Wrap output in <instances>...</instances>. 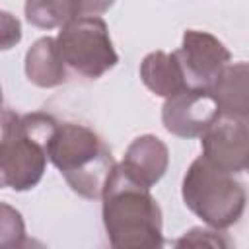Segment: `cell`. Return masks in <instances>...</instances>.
<instances>
[{
    "mask_svg": "<svg viewBox=\"0 0 249 249\" xmlns=\"http://www.w3.org/2000/svg\"><path fill=\"white\" fill-rule=\"evenodd\" d=\"M107 239L115 249H158L163 245V216L150 187L115 165L101 195Z\"/></svg>",
    "mask_w": 249,
    "mask_h": 249,
    "instance_id": "1",
    "label": "cell"
},
{
    "mask_svg": "<svg viewBox=\"0 0 249 249\" xmlns=\"http://www.w3.org/2000/svg\"><path fill=\"white\" fill-rule=\"evenodd\" d=\"M49 160L82 198H101L115 169L111 148L86 124L58 123L47 146Z\"/></svg>",
    "mask_w": 249,
    "mask_h": 249,
    "instance_id": "2",
    "label": "cell"
},
{
    "mask_svg": "<svg viewBox=\"0 0 249 249\" xmlns=\"http://www.w3.org/2000/svg\"><path fill=\"white\" fill-rule=\"evenodd\" d=\"M56 121L47 113L18 115L2 111L0 140V183L6 189L29 191L39 185L47 167V146Z\"/></svg>",
    "mask_w": 249,
    "mask_h": 249,
    "instance_id": "3",
    "label": "cell"
},
{
    "mask_svg": "<svg viewBox=\"0 0 249 249\" xmlns=\"http://www.w3.org/2000/svg\"><path fill=\"white\" fill-rule=\"evenodd\" d=\"M181 195L187 208L214 230L239 222L247 204V193L233 173L216 167L204 156L189 165Z\"/></svg>",
    "mask_w": 249,
    "mask_h": 249,
    "instance_id": "4",
    "label": "cell"
},
{
    "mask_svg": "<svg viewBox=\"0 0 249 249\" xmlns=\"http://www.w3.org/2000/svg\"><path fill=\"white\" fill-rule=\"evenodd\" d=\"M56 43L66 66L89 80L101 78L119 62L109 27L99 16H78L70 19L60 27Z\"/></svg>",
    "mask_w": 249,
    "mask_h": 249,
    "instance_id": "5",
    "label": "cell"
},
{
    "mask_svg": "<svg viewBox=\"0 0 249 249\" xmlns=\"http://www.w3.org/2000/svg\"><path fill=\"white\" fill-rule=\"evenodd\" d=\"M202 156L216 167L239 173L249 169V115L222 113L200 136Z\"/></svg>",
    "mask_w": 249,
    "mask_h": 249,
    "instance_id": "6",
    "label": "cell"
},
{
    "mask_svg": "<svg viewBox=\"0 0 249 249\" xmlns=\"http://www.w3.org/2000/svg\"><path fill=\"white\" fill-rule=\"evenodd\" d=\"M175 54L191 89H210L222 68L231 60V53L218 37L198 29H187L183 33V43Z\"/></svg>",
    "mask_w": 249,
    "mask_h": 249,
    "instance_id": "7",
    "label": "cell"
},
{
    "mask_svg": "<svg viewBox=\"0 0 249 249\" xmlns=\"http://www.w3.org/2000/svg\"><path fill=\"white\" fill-rule=\"evenodd\" d=\"M220 115L210 89H185L167 97L161 107V123L167 132L181 138H196Z\"/></svg>",
    "mask_w": 249,
    "mask_h": 249,
    "instance_id": "8",
    "label": "cell"
},
{
    "mask_svg": "<svg viewBox=\"0 0 249 249\" xmlns=\"http://www.w3.org/2000/svg\"><path fill=\"white\" fill-rule=\"evenodd\" d=\"M121 167L132 179L152 189L169 167V150L161 138L142 134L128 144Z\"/></svg>",
    "mask_w": 249,
    "mask_h": 249,
    "instance_id": "9",
    "label": "cell"
},
{
    "mask_svg": "<svg viewBox=\"0 0 249 249\" xmlns=\"http://www.w3.org/2000/svg\"><path fill=\"white\" fill-rule=\"evenodd\" d=\"M25 76L37 88H56L66 82V62L56 39L41 37L25 53Z\"/></svg>",
    "mask_w": 249,
    "mask_h": 249,
    "instance_id": "10",
    "label": "cell"
},
{
    "mask_svg": "<svg viewBox=\"0 0 249 249\" xmlns=\"http://www.w3.org/2000/svg\"><path fill=\"white\" fill-rule=\"evenodd\" d=\"M140 80L152 93L165 99L189 89L175 51H154L146 54L140 62Z\"/></svg>",
    "mask_w": 249,
    "mask_h": 249,
    "instance_id": "11",
    "label": "cell"
},
{
    "mask_svg": "<svg viewBox=\"0 0 249 249\" xmlns=\"http://www.w3.org/2000/svg\"><path fill=\"white\" fill-rule=\"evenodd\" d=\"M222 113L249 115V62H228L210 86Z\"/></svg>",
    "mask_w": 249,
    "mask_h": 249,
    "instance_id": "12",
    "label": "cell"
},
{
    "mask_svg": "<svg viewBox=\"0 0 249 249\" xmlns=\"http://www.w3.org/2000/svg\"><path fill=\"white\" fill-rule=\"evenodd\" d=\"M25 19L37 29L62 27L80 16L76 0H25Z\"/></svg>",
    "mask_w": 249,
    "mask_h": 249,
    "instance_id": "13",
    "label": "cell"
},
{
    "mask_svg": "<svg viewBox=\"0 0 249 249\" xmlns=\"http://www.w3.org/2000/svg\"><path fill=\"white\" fill-rule=\"evenodd\" d=\"M0 243L4 247H19L21 241L25 239V230L23 222L18 210L10 208L6 202L2 204V226H0Z\"/></svg>",
    "mask_w": 249,
    "mask_h": 249,
    "instance_id": "14",
    "label": "cell"
},
{
    "mask_svg": "<svg viewBox=\"0 0 249 249\" xmlns=\"http://www.w3.org/2000/svg\"><path fill=\"white\" fill-rule=\"evenodd\" d=\"M177 245L181 247V245H195V247H198V245H212V247H228L230 245V241L228 239H222L220 235H218V230H202V228H193L191 231H187L179 241H177Z\"/></svg>",
    "mask_w": 249,
    "mask_h": 249,
    "instance_id": "15",
    "label": "cell"
},
{
    "mask_svg": "<svg viewBox=\"0 0 249 249\" xmlns=\"http://www.w3.org/2000/svg\"><path fill=\"white\" fill-rule=\"evenodd\" d=\"M21 39V27L12 14L2 12V49H10L12 45L19 43Z\"/></svg>",
    "mask_w": 249,
    "mask_h": 249,
    "instance_id": "16",
    "label": "cell"
},
{
    "mask_svg": "<svg viewBox=\"0 0 249 249\" xmlns=\"http://www.w3.org/2000/svg\"><path fill=\"white\" fill-rule=\"evenodd\" d=\"M76 2L80 16H99L105 14L115 4V0H76Z\"/></svg>",
    "mask_w": 249,
    "mask_h": 249,
    "instance_id": "17",
    "label": "cell"
}]
</instances>
